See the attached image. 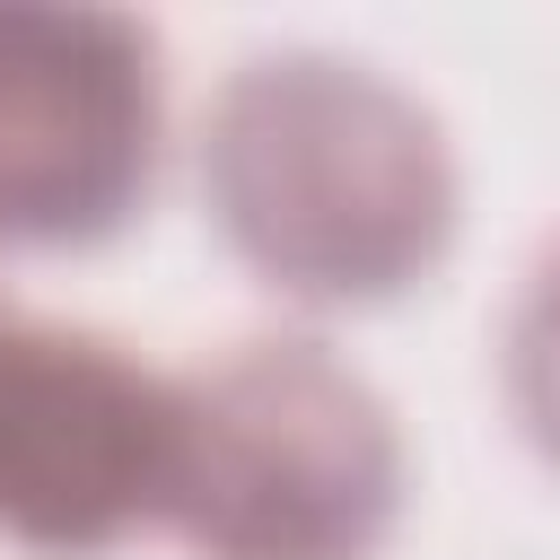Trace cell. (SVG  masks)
Here are the masks:
<instances>
[{
	"instance_id": "cell-1",
	"label": "cell",
	"mask_w": 560,
	"mask_h": 560,
	"mask_svg": "<svg viewBox=\"0 0 560 560\" xmlns=\"http://www.w3.org/2000/svg\"><path fill=\"white\" fill-rule=\"evenodd\" d=\"M201 175L228 236L298 298H376L446 236V149L429 114L350 61H254L210 131Z\"/></svg>"
},
{
	"instance_id": "cell-2",
	"label": "cell",
	"mask_w": 560,
	"mask_h": 560,
	"mask_svg": "<svg viewBox=\"0 0 560 560\" xmlns=\"http://www.w3.org/2000/svg\"><path fill=\"white\" fill-rule=\"evenodd\" d=\"M385 402L315 341H254L175 385L166 516L210 560H359L394 516Z\"/></svg>"
},
{
	"instance_id": "cell-3",
	"label": "cell",
	"mask_w": 560,
	"mask_h": 560,
	"mask_svg": "<svg viewBox=\"0 0 560 560\" xmlns=\"http://www.w3.org/2000/svg\"><path fill=\"white\" fill-rule=\"evenodd\" d=\"M175 490V385L114 341L0 324V534L52 560H88L166 516Z\"/></svg>"
},
{
	"instance_id": "cell-4",
	"label": "cell",
	"mask_w": 560,
	"mask_h": 560,
	"mask_svg": "<svg viewBox=\"0 0 560 560\" xmlns=\"http://www.w3.org/2000/svg\"><path fill=\"white\" fill-rule=\"evenodd\" d=\"M158 140V70L131 18L0 9V236H105Z\"/></svg>"
},
{
	"instance_id": "cell-5",
	"label": "cell",
	"mask_w": 560,
	"mask_h": 560,
	"mask_svg": "<svg viewBox=\"0 0 560 560\" xmlns=\"http://www.w3.org/2000/svg\"><path fill=\"white\" fill-rule=\"evenodd\" d=\"M508 394H516L534 446L560 455V262H542V280H534L525 306H516V332H508Z\"/></svg>"
},
{
	"instance_id": "cell-6",
	"label": "cell",
	"mask_w": 560,
	"mask_h": 560,
	"mask_svg": "<svg viewBox=\"0 0 560 560\" xmlns=\"http://www.w3.org/2000/svg\"><path fill=\"white\" fill-rule=\"evenodd\" d=\"M0 324H9V315H0Z\"/></svg>"
}]
</instances>
